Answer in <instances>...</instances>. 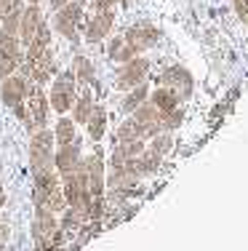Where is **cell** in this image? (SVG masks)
Instances as JSON below:
<instances>
[{
    "instance_id": "cell-31",
    "label": "cell",
    "mask_w": 248,
    "mask_h": 251,
    "mask_svg": "<svg viewBox=\"0 0 248 251\" xmlns=\"http://www.w3.org/2000/svg\"><path fill=\"white\" fill-rule=\"evenodd\" d=\"M67 3H69V0H48V5H51L54 11H59L62 5H67Z\"/></svg>"
},
{
    "instance_id": "cell-24",
    "label": "cell",
    "mask_w": 248,
    "mask_h": 251,
    "mask_svg": "<svg viewBox=\"0 0 248 251\" xmlns=\"http://www.w3.org/2000/svg\"><path fill=\"white\" fill-rule=\"evenodd\" d=\"M22 8H24V5H22ZM22 8H11L8 14H3V22H0V32L3 35H19Z\"/></svg>"
},
{
    "instance_id": "cell-28",
    "label": "cell",
    "mask_w": 248,
    "mask_h": 251,
    "mask_svg": "<svg viewBox=\"0 0 248 251\" xmlns=\"http://www.w3.org/2000/svg\"><path fill=\"white\" fill-rule=\"evenodd\" d=\"M123 139H141L134 121H123L120 123V128H117V142H123Z\"/></svg>"
},
{
    "instance_id": "cell-9",
    "label": "cell",
    "mask_w": 248,
    "mask_h": 251,
    "mask_svg": "<svg viewBox=\"0 0 248 251\" xmlns=\"http://www.w3.org/2000/svg\"><path fill=\"white\" fill-rule=\"evenodd\" d=\"M83 166V155H80V147H78V139L69 142V145H59V150L54 152V169L62 174H72Z\"/></svg>"
},
{
    "instance_id": "cell-34",
    "label": "cell",
    "mask_w": 248,
    "mask_h": 251,
    "mask_svg": "<svg viewBox=\"0 0 248 251\" xmlns=\"http://www.w3.org/2000/svg\"><path fill=\"white\" fill-rule=\"evenodd\" d=\"M0 251H3V243H0Z\"/></svg>"
},
{
    "instance_id": "cell-15",
    "label": "cell",
    "mask_w": 248,
    "mask_h": 251,
    "mask_svg": "<svg viewBox=\"0 0 248 251\" xmlns=\"http://www.w3.org/2000/svg\"><path fill=\"white\" fill-rule=\"evenodd\" d=\"M86 131L91 136V142H102L104 139V131H107V110L99 104H93L91 118L86 121Z\"/></svg>"
},
{
    "instance_id": "cell-27",
    "label": "cell",
    "mask_w": 248,
    "mask_h": 251,
    "mask_svg": "<svg viewBox=\"0 0 248 251\" xmlns=\"http://www.w3.org/2000/svg\"><path fill=\"white\" fill-rule=\"evenodd\" d=\"M45 208H48V211H54V214H59V211H64V208H67V201H64L62 187H56L54 193L48 195V201H45Z\"/></svg>"
},
{
    "instance_id": "cell-21",
    "label": "cell",
    "mask_w": 248,
    "mask_h": 251,
    "mask_svg": "<svg viewBox=\"0 0 248 251\" xmlns=\"http://www.w3.org/2000/svg\"><path fill=\"white\" fill-rule=\"evenodd\" d=\"M54 139L56 145H69V142L78 139V134H75V121L67 115H59V121L54 126Z\"/></svg>"
},
{
    "instance_id": "cell-2",
    "label": "cell",
    "mask_w": 248,
    "mask_h": 251,
    "mask_svg": "<svg viewBox=\"0 0 248 251\" xmlns=\"http://www.w3.org/2000/svg\"><path fill=\"white\" fill-rule=\"evenodd\" d=\"M75 75H72V70L69 73H62V75H56V80H54V86H51V91H48V104L54 107V110L59 112V115H64V112H69L72 110V101H75Z\"/></svg>"
},
{
    "instance_id": "cell-1",
    "label": "cell",
    "mask_w": 248,
    "mask_h": 251,
    "mask_svg": "<svg viewBox=\"0 0 248 251\" xmlns=\"http://www.w3.org/2000/svg\"><path fill=\"white\" fill-rule=\"evenodd\" d=\"M54 131L48 128H35L29 136V163H32V174L45 169H54Z\"/></svg>"
},
{
    "instance_id": "cell-25",
    "label": "cell",
    "mask_w": 248,
    "mask_h": 251,
    "mask_svg": "<svg viewBox=\"0 0 248 251\" xmlns=\"http://www.w3.org/2000/svg\"><path fill=\"white\" fill-rule=\"evenodd\" d=\"M144 139H123V142H117V147L115 150L123 155V158H136L139 152H144Z\"/></svg>"
},
{
    "instance_id": "cell-19",
    "label": "cell",
    "mask_w": 248,
    "mask_h": 251,
    "mask_svg": "<svg viewBox=\"0 0 248 251\" xmlns=\"http://www.w3.org/2000/svg\"><path fill=\"white\" fill-rule=\"evenodd\" d=\"M54 29H56V35L67 38L69 43H78V25H75V22L69 19L62 8L54 11Z\"/></svg>"
},
{
    "instance_id": "cell-17",
    "label": "cell",
    "mask_w": 248,
    "mask_h": 251,
    "mask_svg": "<svg viewBox=\"0 0 248 251\" xmlns=\"http://www.w3.org/2000/svg\"><path fill=\"white\" fill-rule=\"evenodd\" d=\"M150 101L158 107L160 112H171V110H176L179 107V94L174 91V88H168V86H160V88H155V91L150 94Z\"/></svg>"
},
{
    "instance_id": "cell-23",
    "label": "cell",
    "mask_w": 248,
    "mask_h": 251,
    "mask_svg": "<svg viewBox=\"0 0 248 251\" xmlns=\"http://www.w3.org/2000/svg\"><path fill=\"white\" fill-rule=\"evenodd\" d=\"M150 150H152V152H158L160 158H165V155L174 150V136H171V131H160V134L152 136Z\"/></svg>"
},
{
    "instance_id": "cell-6",
    "label": "cell",
    "mask_w": 248,
    "mask_h": 251,
    "mask_svg": "<svg viewBox=\"0 0 248 251\" xmlns=\"http://www.w3.org/2000/svg\"><path fill=\"white\" fill-rule=\"evenodd\" d=\"M27 91H29V77L27 75H8L0 80V99H3V104L8 107V110H14V107H19L22 101L27 99Z\"/></svg>"
},
{
    "instance_id": "cell-8",
    "label": "cell",
    "mask_w": 248,
    "mask_h": 251,
    "mask_svg": "<svg viewBox=\"0 0 248 251\" xmlns=\"http://www.w3.org/2000/svg\"><path fill=\"white\" fill-rule=\"evenodd\" d=\"M123 38H126V43L131 46L136 53H144V51H150L152 46L160 40V29L147 25V22H139V25L128 27L126 32H123Z\"/></svg>"
},
{
    "instance_id": "cell-10",
    "label": "cell",
    "mask_w": 248,
    "mask_h": 251,
    "mask_svg": "<svg viewBox=\"0 0 248 251\" xmlns=\"http://www.w3.org/2000/svg\"><path fill=\"white\" fill-rule=\"evenodd\" d=\"M112 25H115V14H112V8L96 11V14L86 22V40L88 43H102V40L112 32Z\"/></svg>"
},
{
    "instance_id": "cell-29",
    "label": "cell",
    "mask_w": 248,
    "mask_h": 251,
    "mask_svg": "<svg viewBox=\"0 0 248 251\" xmlns=\"http://www.w3.org/2000/svg\"><path fill=\"white\" fill-rule=\"evenodd\" d=\"M88 5H91L93 11H107V8H112L115 5V0H86Z\"/></svg>"
},
{
    "instance_id": "cell-33",
    "label": "cell",
    "mask_w": 248,
    "mask_h": 251,
    "mask_svg": "<svg viewBox=\"0 0 248 251\" xmlns=\"http://www.w3.org/2000/svg\"><path fill=\"white\" fill-rule=\"evenodd\" d=\"M27 3H40V0H27Z\"/></svg>"
},
{
    "instance_id": "cell-30",
    "label": "cell",
    "mask_w": 248,
    "mask_h": 251,
    "mask_svg": "<svg viewBox=\"0 0 248 251\" xmlns=\"http://www.w3.org/2000/svg\"><path fill=\"white\" fill-rule=\"evenodd\" d=\"M8 225H5V222H0V243H5V241H8Z\"/></svg>"
},
{
    "instance_id": "cell-12",
    "label": "cell",
    "mask_w": 248,
    "mask_h": 251,
    "mask_svg": "<svg viewBox=\"0 0 248 251\" xmlns=\"http://www.w3.org/2000/svg\"><path fill=\"white\" fill-rule=\"evenodd\" d=\"M59 187V171L56 169H45L35 174V187H32V203L35 206H45L48 195Z\"/></svg>"
},
{
    "instance_id": "cell-22",
    "label": "cell",
    "mask_w": 248,
    "mask_h": 251,
    "mask_svg": "<svg viewBox=\"0 0 248 251\" xmlns=\"http://www.w3.org/2000/svg\"><path fill=\"white\" fill-rule=\"evenodd\" d=\"M72 75L78 83H93V77H96V73H93V64L88 56H83V53H78V56L72 59Z\"/></svg>"
},
{
    "instance_id": "cell-11",
    "label": "cell",
    "mask_w": 248,
    "mask_h": 251,
    "mask_svg": "<svg viewBox=\"0 0 248 251\" xmlns=\"http://www.w3.org/2000/svg\"><path fill=\"white\" fill-rule=\"evenodd\" d=\"M83 169H86V174H88V190H91V195H93V198H104V187H107V176H104V158L99 152L91 155V158H86Z\"/></svg>"
},
{
    "instance_id": "cell-13",
    "label": "cell",
    "mask_w": 248,
    "mask_h": 251,
    "mask_svg": "<svg viewBox=\"0 0 248 251\" xmlns=\"http://www.w3.org/2000/svg\"><path fill=\"white\" fill-rule=\"evenodd\" d=\"M43 22V16H40V5L38 3H29L22 8V22H19V40L22 46H27L29 40H32V35L38 32V25Z\"/></svg>"
},
{
    "instance_id": "cell-16",
    "label": "cell",
    "mask_w": 248,
    "mask_h": 251,
    "mask_svg": "<svg viewBox=\"0 0 248 251\" xmlns=\"http://www.w3.org/2000/svg\"><path fill=\"white\" fill-rule=\"evenodd\" d=\"M91 110H93V94H91V88L83 86V91L75 94V101H72V121L86 123L91 118Z\"/></svg>"
},
{
    "instance_id": "cell-4",
    "label": "cell",
    "mask_w": 248,
    "mask_h": 251,
    "mask_svg": "<svg viewBox=\"0 0 248 251\" xmlns=\"http://www.w3.org/2000/svg\"><path fill=\"white\" fill-rule=\"evenodd\" d=\"M147 73H150V59L134 56V59H128V62L120 64V70H117V75H115V86L120 88V91H128V88L144 83Z\"/></svg>"
},
{
    "instance_id": "cell-14",
    "label": "cell",
    "mask_w": 248,
    "mask_h": 251,
    "mask_svg": "<svg viewBox=\"0 0 248 251\" xmlns=\"http://www.w3.org/2000/svg\"><path fill=\"white\" fill-rule=\"evenodd\" d=\"M59 227L54 211H48L45 206H35V222H32V235L35 241H48Z\"/></svg>"
},
{
    "instance_id": "cell-20",
    "label": "cell",
    "mask_w": 248,
    "mask_h": 251,
    "mask_svg": "<svg viewBox=\"0 0 248 251\" xmlns=\"http://www.w3.org/2000/svg\"><path fill=\"white\" fill-rule=\"evenodd\" d=\"M147 99H150V88H147V83H139V86L128 88V94H126V99L120 101V107H123V112H134L136 107L144 104Z\"/></svg>"
},
{
    "instance_id": "cell-7",
    "label": "cell",
    "mask_w": 248,
    "mask_h": 251,
    "mask_svg": "<svg viewBox=\"0 0 248 251\" xmlns=\"http://www.w3.org/2000/svg\"><path fill=\"white\" fill-rule=\"evenodd\" d=\"M27 112H29V123H32V128H45V123H48V97L43 94V86L40 83H35V86H29L27 91Z\"/></svg>"
},
{
    "instance_id": "cell-3",
    "label": "cell",
    "mask_w": 248,
    "mask_h": 251,
    "mask_svg": "<svg viewBox=\"0 0 248 251\" xmlns=\"http://www.w3.org/2000/svg\"><path fill=\"white\" fill-rule=\"evenodd\" d=\"M131 121L136 123V131H139V136L141 139H152L155 134H160V131H165V126H163V112L158 110L152 101H144L141 107H136V110L131 112Z\"/></svg>"
},
{
    "instance_id": "cell-26",
    "label": "cell",
    "mask_w": 248,
    "mask_h": 251,
    "mask_svg": "<svg viewBox=\"0 0 248 251\" xmlns=\"http://www.w3.org/2000/svg\"><path fill=\"white\" fill-rule=\"evenodd\" d=\"M16 70H19V59H14V56H8V53L0 51V80L8 77V75H14Z\"/></svg>"
},
{
    "instance_id": "cell-32",
    "label": "cell",
    "mask_w": 248,
    "mask_h": 251,
    "mask_svg": "<svg viewBox=\"0 0 248 251\" xmlns=\"http://www.w3.org/2000/svg\"><path fill=\"white\" fill-rule=\"evenodd\" d=\"M5 203V190H3V184H0V206Z\"/></svg>"
},
{
    "instance_id": "cell-18",
    "label": "cell",
    "mask_w": 248,
    "mask_h": 251,
    "mask_svg": "<svg viewBox=\"0 0 248 251\" xmlns=\"http://www.w3.org/2000/svg\"><path fill=\"white\" fill-rule=\"evenodd\" d=\"M107 56L112 59V62L123 64V62H128V59L139 56V53L126 43V38H123V35H115V38L110 40V46H107Z\"/></svg>"
},
{
    "instance_id": "cell-5",
    "label": "cell",
    "mask_w": 248,
    "mask_h": 251,
    "mask_svg": "<svg viewBox=\"0 0 248 251\" xmlns=\"http://www.w3.org/2000/svg\"><path fill=\"white\" fill-rule=\"evenodd\" d=\"M160 86H168L179 94V99H190L192 97V88H195V77L187 67L181 64H171V67L163 70L160 75Z\"/></svg>"
}]
</instances>
